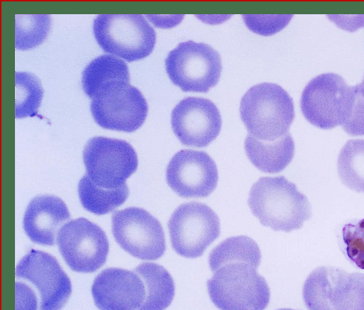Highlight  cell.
Returning a JSON list of instances; mask_svg holds the SVG:
<instances>
[{
	"label": "cell",
	"instance_id": "30bf717a",
	"mask_svg": "<svg viewBox=\"0 0 364 310\" xmlns=\"http://www.w3.org/2000/svg\"><path fill=\"white\" fill-rule=\"evenodd\" d=\"M92 99V115L104 128L133 132L143 124L147 115L144 96L127 82L105 86Z\"/></svg>",
	"mask_w": 364,
	"mask_h": 310
},
{
	"label": "cell",
	"instance_id": "52a82bcc",
	"mask_svg": "<svg viewBox=\"0 0 364 310\" xmlns=\"http://www.w3.org/2000/svg\"><path fill=\"white\" fill-rule=\"evenodd\" d=\"M167 74L184 92H206L220 76V57L213 48L192 40L181 43L165 60Z\"/></svg>",
	"mask_w": 364,
	"mask_h": 310
},
{
	"label": "cell",
	"instance_id": "f546056e",
	"mask_svg": "<svg viewBox=\"0 0 364 310\" xmlns=\"http://www.w3.org/2000/svg\"><path fill=\"white\" fill-rule=\"evenodd\" d=\"M277 310H294V309H277Z\"/></svg>",
	"mask_w": 364,
	"mask_h": 310
},
{
	"label": "cell",
	"instance_id": "6da1fadb",
	"mask_svg": "<svg viewBox=\"0 0 364 310\" xmlns=\"http://www.w3.org/2000/svg\"><path fill=\"white\" fill-rule=\"evenodd\" d=\"M261 252L248 236L230 237L210 252L209 267L213 277L207 287L212 302L220 310H264L270 291L257 269Z\"/></svg>",
	"mask_w": 364,
	"mask_h": 310
},
{
	"label": "cell",
	"instance_id": "2e32d148",
	"mask_svg": "<svg viewBox=\"0 0 364 310\" xmlns=\"http://www.w3.org/2000/svg\"><path fill=\"white\" fill-rule=\"evenodd\" d=\"M92 294L100 310H139L146 296L144 284L134 271L115 267L97 276Z\"/></svg>",
	"mask_w": 364,
	"mask_h": 310
},
{
	"label": "cell",
	"instance_id": "d6986e66",
	"mask_svg": "<svg viewBox=\"0 0 364 310\" xmlns=\"http://www.w3.org/2000/svg\"><path fill=\"white\" fill-rule=\"evenodd\" d=\"M141 279L146 296L139 310H164L172 302L175 284L170 273L161 265L144 262L134 269Z\"/></svg>",
	"mask_w": 364,
	"mask_h": 310
},
{
	"label": "cell",
	"instance_id": "8fae6325",
	"mask_svg": "<svg viewBox=\"0 0 364 310\" xmlns=\"http://www.w3.org/2000/svg\"><path fill=\"white\" fill-rule=\"evenodd\" d=\"M112 228L117 243L135 258L156 260L166 250L162 226L158 219L141 208L129 207L114 212Z\"/></svg>",
	"mask_w": 364,
	"mask_h": 310
},
{
	"label": "cell",
	"instance_id": "cb8c5ba5",
	"mask_svg": "<svg viewBox=\"0 0 364 310\" xmlns=\"http://www.w3.org/2000/svg\"><path fill=\"white\" fill-rule=\"evenodd\" d=\"M50 26L48 15H16V48L28 50L38 45L46 38Z\"/></svg>",
	"mask_w": 364,
	"mask_h": 310
},
{
	"label": "cell",
	"instance_id": "ffe728a7",
	"mask_svg": "<svg viewBox=\"0 0 364 310\" xmlns=\"http://www.w3.org/2000/svg\"><path fill=\"white\" fill-rule=\"evenodd\" d=\"M116 82H129L127 63L111 55H102L92 60L82 74L84 92L91 99L105 86Z\"/></svg>",
	"mask_w": 364,
	"mask_h": 310
},
{
	"label": "cell",
	"instance_id": "4316f807",
	"mask_svg": "<svg viewBox=\"0 0 364 310\" xmlns=\"http://www.w3.org/2000/svg\"><path fill=\"white\" fill-rule=\"evenodd\" d=\"M354 90L351 109L342 127L350 135H364V96L360 92L358 85L354 86Z\"/></svg>",
	"mask_w": 364,
	"mask_h": 310
},
{
	"label": "cell",
	"instance_id": "5b68a950",
	"mask_svg": "<svg viewBox=\"0 0 364 310\" xmlns=\"http://www.w3.org/2000/svg\"><path fill=\"white\" fill-rule=\"evenodd\" d=\"M93 33L105 52L129 62L148 56L156 42L154 30L138 14H100L94 20Z\"/></svg>",
	"mask_w": 364,
	"mask_h": 310
},
{
	"label": "cell",
	"instance_id": "4fadbf2b",
	"mask_svg": "<svg viewBox=\"0 0 364 310\" xmlns=\"http://www.w3.org/2000/svg\"><path fill=\"white\" fill-rule=\"evenodd\" d=\"M166 178L168 185L184 198L209 196L216 188L217 166L203 151L181 150L169 161Z\"/></svg>",
	"mask_w": 364,
	"mask_h": 310
},
{
	"label": "cell",
	"instance_id": "d4e9b609",
	"mask_svg": "<svg viewBox=\"0 0 364 310\" xmlns=\"http://www.w3.org/2000/svg\"><path fill=\"white\" fill-rule=\"evenodd\" d=\"M342 250L355 267L364 270V218L346 223L341 228Z\"/></svg>",
	"mask_w": 364,
	"mask_h": 310
},
{
	"label": "cell",
	"instance_id": "603a6c76",
	"mask_svg": "<svg viewBox=\"0 0 364 310\" xmlns=\"http://www.w3.org/2000/svg\"><path fill=\"white\" fill-rule=\"evenodd\" d=\"M15 90L16 118L36 116L43 94L38 77L29 72H16Z\"/></svg>",
	"mask_w": 364,
	"mask_h": 310
},
{
	"label": "cell",
	"instance_id": "7c38bea8",
	"mask_svg": "<svg viewBox=\"0 0 364 310\" xmlns=\"http://www.w3.org/2000/svg\"><path fill=\"white\" fill-rule=\"evenodd\" d=\"M56 242L65 262L74 271L95 272L107 260L109 243L105 232L85 218L62 226Z\"/></svg>",
	"mask_w": 364,
	"mask_h": 310
},
{
	"label": "cell",
	"instance_id": "f1b7e54d",
	"mask_svg": "<svg viewBox=\"0 0 364 310\" xmlns=\"http://www.w3.org/2000/svg\"><path fill=\"white\" fill-rule=\"evenodd\" d=\"M358 87L360 89V92L364 96V79L362 83L360 84H358Z\"/></svg>",
	"mask_w": 364,
	"mask_h": 310
},
{
	"label": "cell",
	"instance_id": "e0dca14e",
	"mask_svg": "<svg viewBox=\"0 0 364 310\" xmlns=\"http://www.w3.org/2000/svg\"><path fill=\"white\" fill-rule=\"evenodd\" d=\"M70 218L69 211L60 198L50 195L38 196L29 203L24 214L25 233L34 243L53 245L57 233Z\"/></svg>",
	"mask_w": 364,
	"mask_h": 310
},
{
	"label": "cell",
	"instance_id": "9c48e42d",
	"mask_svg": "<svg viewBox=\"0 0 364 310\" xmlns=\"http://www.w3.org/2000/svg\"><path fill=\"white\" fill-rule=\"evenodd\" d=\"M83 161L90 179L105 189L125 185L126 179L138 165L136 153L129 143L101 136L87 141L83 150Z\"/></svg>",
	"mask_w": 364,
	"mask_h": 310
},
{
	"label": "cell",
	"instance_id": "83f0119b",
	"mask_svg": "<svg viewBox=\"0 0 364 310\" xmlns=\"http://www.w3.org/2000/svg\"><path fill=\"white\" fill-rule=\"evenodd\" d=\"M16 310H36L35 294L26 284L16 283Z\"/></svg>",
	"mask_w": 364,
	"mask_h": 310
},
{
	"label": "cell",
	"instance_id": "ac0fdd59",
	"mask_svg": "<svg viewBox=\"0 0 364 310\" xmlns=\"http://www.w3.org/2000/svg\"><path fill=\"white\" fill-rule=\"evenodd\" d=\"M245 149L257 169L267 173H277L291 161L294 143L289 133L274 141L259 140L249 134L245 140Z\"/></svg>",
	"mask_w": 364,
	"mask_h": 310
},
{
	"label": "cell",
	"instance_id": "8992f818",
	"mask_svg": "<svg viewBox=\"0 0 364 310\" xmlns=\"http://www.w3.org/2000/svg\"><path fill=\"white\" fill-rule=\"evenodd\" d=\"M354 94V86H348L338 74H320L304 88L301 111L306 119L318 128L331 129L342 126L350 114Z\"/></svg>",
	"mask_w": 364,
	"mask_h": 310
},
{
	"label": "cell",
	"instance_id": "44dd1931",
	"mask_svg": "<svg viewBox=\"0 0 364 310\" xmlns=\"http://www.w3.org/2000/svg\"><path fill=\"white\" fill-rule=\"evenodd\" d=\"M79 197L83 207L97 215L107 214L122 204L129 189L125 184L117 189H105L95 184L86 175L78 184Z\"/></svg>",
	"mask_w": 364,
	"mask_h": 310
},
{
	"label": "cell",
	"instance_id": "484cf974",
	"mask_svg": "<svg viewBox=\"0 0 364 310\" xmlns=\"http://www.w3.org/2000/svg\"><path fill=\"white\" fill-rule=\"evenodd\" d=\"M291 17V16H243L246 25L251 31L264 35H272L279 31L285 26Z\"/></svg>",
	"mask_w": 364,
	"mask_h": 310
},
{
	"label": "cell",
	"instance_id": "9a60e30c",
	"mask_svg": "<svg viewBox=\"0 0 364 310\" xmlns=\"http://www.w3.org/2000/svg\"><path fill=\"white\" fill-rule=\"evenodd\" d=\"M221 126L219 110L207 99L186 98L171 113L173 133L180 142L187 146H207L218 135Z\"/></svg>",
	"mask_w": 364,
	"mask_h": 310
},
{
	"label": "cell",
	"instance_id": "277c9868",
	"mask_svg": "<svg viewBox=\"0 0 364 310\" xmlns=\"http://www.w3.org/2000/svg\"><path fill=\"white\" fill-rule=\"evenodd\" d=\"M303 299L309 310H364V274L317 267L304 282Z\"/></svg>",
	"mask_w": 364,
	"mask_h": 310
},
{
	"label": "cell",
	"instance_id": "7a4b0ae2",
	"mask_svg": "<svg viewBox=\"0 0 364 310\" xmlns=\"http://www.w3.org/2000/svg\"><path fill=\"white\" fill-rule=\"evenodd\" d=\"M247 202L259 222L276 231L299 229L311 216L307 197L284 176L259 178L252 186Z\"/></svg>",
	"mask_w": 364,
	"mask_h": 310
},
{
	"label": "cell",
	"instance_id": "7402d4cb",
	"mask_svg": "<svg viewBox=\"0 0 364 310\" xmlns=\"http://www.w3.org/2000/svg\"><path fill=\"white\" fill-rule=\"evenodd\" d=\"M337 165L342 182L364 193V139L348 140L339 153Z\"/></svg>",
	"mask_w": 364,
	"mask_h": 310
},
{
	"label": "cell",
	"instance_id": "5bb4252c",
	"mask_svg": "<svg viewBox=\"0 0 364 310\" xmlns=\"http://www.w3.org/2000/svg\"><path fill=\"white\" fill-rule=\"evenodd\" d=\"M18 277L29 280L37 288L40 310H60L71 293V283L56 259L47 253L31 250L16 268Z\"/></svg>",
	"mask_w": 364,
	"mask_h": 310
},
{
	"label": "cell",
	"instance_id": "3957f363",
	"mask_svg": "<svg viewBox=\"0 0 364 310\" xmlns=\"http://www.w3.org/2000/svg\"><path fill=\"white\" fill-rule=\"evenodd\" d=\"M240 111L249 134L263 141H274L287 134L294 118L291 98L273 83L250 88L242 98Z\"/></svg>",
	"mask_w": 364,
	"mask_h": 310
},
{
	"label": "cell",
	"instance_id": "ba28073f",
	"mask_svg": "<svg viewBox=\"0 0 364 310\" xmlns=\"http://www.w3.org/2000/svg\"><path fill=\"white\" fill-rule=\"evenodd\" d=\"M168 228L173 249L188 258L201 256L220 233L217 214L206 204L196 201L177 207Z\"/></svg>",
	"mask_w": 364,
	"mask_h": 310
}]
</instances>
